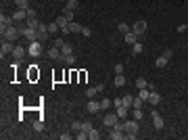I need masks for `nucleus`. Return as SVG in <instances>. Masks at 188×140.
Instances as JSON below:
<instances>
[{
	"instance_id": "nucleus-1",
	"label": "nucleus",
	"mask_w": 188,
	"mask_h": 140,
	"mask_svg": "<svg viewBox=\"0 0 188 140\" xmlns=\"http://www.w3.org/2000/svg\"><path fill=\"white\" fill-rule=\"evenodd\" d=\"M0 34H2V40L15 42V40H17V38L21 36V29H17L15 25H11V27H7V29H0Z\"/></svg>"
},
{
	"instance_id": "nucleus-2",
	"label": "nucleus",
	"mask_w": 188,
	"mask_h": 140,
	"mask_svg": "<svg viewBox=\"0 0 188 140\" xmlns=\"http://www.w3.org/2000/svg\"><path fill=\"white\" fill-rule=\"evenodd\" d=\"M21 36H23L27 42H36V40H38V29H31V27L25 25V27H21Z\"/></svg>"
},
{
	"instance_id": "nucleus-3",
	"label": "nucleus",
	"mask_w": 188,
	"mask_h": 140,
	"mask_svg": "<svg viewBox=\"0 0 188 140\" xmlns=\"http://www.w3.org/2000/svg\"><path fill=\"white\" fill-rule=\"evenodd\" d=\"M123 130H125V134H138V119L123 121Z\"/></svg>"
},
{
	"instance_id": "nucleus-4",
	"label": "nucleus",
	"mask_w": 188,
	"mask_h": 140,
	"mask_svg": "<svg viewBox=\"0 0 188 140\" xmlns=\"http://www.w3.org/2000/svg\"><path fill=\"white\" fill-rule=\"evenodd\" d=\"M29 56H34V59H38V56L42 55V44L40 40H36V42H29V48H27Z\"/></svg>"
},
{
	"instance_id": "nucleus-5",
	"label": "nucleus",
	"mask_w": 188,
	"mask_h": 140,
	"mask_svg": "<svg viewBox=\"0 0 188 140\" xmlns=\"http://www.w3.org/2000/svg\"><path fill=\"white\" fill-rule=\"evenodd\" d=\"M119 121V117H117V113H107L103 117V123H104V128H113L115 123Z\"/></svg>"
},
{
	"instance_id": "nucleus-6",
	"label": "nucleus",
	"mask_w": 188,
	"mask_h": 140,
	"mask_svg": "<svg viewBox=\"0 0 188 140\" xmlns=\"http://www.w3.org/2000/svg\"><path fill=\"white\" fill-rule=\"evenodd\" d=\"M11 55H13L15 61H23V59H25V55H29V52H27V48H23V46H15Z\"/></svg>"
},
{
	"instance_id": "nucleus-7",
	"label": "nucleus",
	"mask_w": 188,
	"mask_h": 140,
	"mask_svg": "<svg viewBox=\"0 0 188 140\" xmlns=\"http://www.w3.org/2000/svg\"><path fill=\"white\" fill-rule=\"evenodd\" d=\"M151 117H153V126L157 128V130H163V126H165V121H163V117H161L159 113L155 111V107H153V113H151Z\"/></svg>"
},
{
	"instance_id": "nucleus-8",
	"label": "nucleus",
	"mask_w": 188,
	"mask_h": 140,
	"mask_svg": "<svg viewBox=\"0 0 188 140\" xmlns=\"http://www.w3.org/2000/svg\"><path fill=\"white\" fill-rule=\"evenodd\" d=\"M132 31H134V34H138V36H142L146 31V21H144V19H138V21L132 25Z\"/></svg>"
},
{
	"instance_id": "nucleus-9",
	"label": "nucleus",
	"mask_w": 188,
	"mask_h": 140,
	"mask_svg": "<svg viewBox=\"0 0 188 140\" xmlns=\"http://www.w3.org/2000/svg\"><path fill=\"white\" fill-rule=\"evenodd\" d=\"M109 138H111V140H123V138H125V134H123V130H117V128H109Z\"/></svg>"
},
{
	"instance_id": "nucleus-10",
	"label": "nucleus",
	"mask_w": 188,
	"mask_h": 140,
	"mask_svg": "<svg viewBox=\"0 0 188 140\" xmlns=\"http://www.w3.org/2000/svg\"><path fill=\"white\" fill-rule=\"evenodd\" d=\"M13 42H8V40H2V48H0V56L4 59V55H11L13 52Z\"/></svg>"
},
{
	"instance_id": "nucleus-11",
	"label": "nucleus",
	"mask_w": 188,
	"mask_h": 140,
	"mask_svg": "<svg viewBox=\"0 0 188 140\" xmlns=\"http://www.w3.org/2000/svg\"><path fill=\"white\" fill-rule=\"evenodd\" d=\"M15 23V19L13 17H7V15H0V29H7V27H11Z\"/></svg>"
},
{
	"instance_id": "nucleus-12",
	"label": "nucleus",
	"mask_w": 188,
	"mask_h": 140,
	"mask_svg": "<svg viewBox=\"0 0 188 140\" xmlns=\"http://www.w3.org/2000/svg\"><path fill=\"white\" fill-rule=\"evenodd\" d=\"M146 103H151L153 107H157L161 103V94H159V92H155V90H151V96H148V100H146Z\"/></svg>"
},
{
	"instance_id": "nucleus-13",
	"label": "nucleus",
	"mask_w": 188,
	"mask_h": 140,
	"mask_svg": "<svg viewBox=\"0 0 188 140\" xmlns=\"http://www.w3.org/2000/svg\"><path fill=\"white\" fill-rule=\"evenodd\" d=\"M88 111L90 113H98L100 111V103H98V100H88Z\"/></svg>"
},
{
	"instance_id": "nucleus-14",
	"label": "nucleus",
	"mask_w": 188,
	"mask_h": 140,
	"mask_svg": "<svg viewBox=\"0 0 188 140\" xmlns=\"http://www.w3.org/2000/svg\"><path fill=\"white\" fill-rule=\"evenodd\" d=\"M138 42V34H134V31H130V34H125V44H136Z\"/></svg>"
},
{
	"instance_id": "nucleus-15",
	"label": "nucleus",
	"mask_w": 188,
	"mask_h": 140,
	"mask_svg": "<svg viewBox=\"0 0 188 140\" xmlns=\"http://www.w3.org/2000/svg\"><path fill=\"white\" fill-rule=\"evenodd\" d=\"M128 107L125 105H119V107H115V113H117V117H128Z\"/></svg>"
},
{
	"instance_id": "nucleus-16",
	"label": "nucleus",
	"mask_w": 188,
	"mask_h": 140,
	"mask_svg": "<svg viewBox=\"0 0 188 140\" xmlns=\"http://www.w3.org/2000/svg\"><path fill=\"white\" fill-rule=\"evenodd\" d=\"M48 56L52 59V61H59V56H61V48H56V46H52V48L48 50Z\"/></svg>"
},
{
	"instance_id": "nucleus-17",
	"label": "nucleus",
	"mask_w": 188,
	"mask_h": 140,
	"mask_svg": "<svg viewBox=\"0 0 188 140\" xmlns=\"http://www.w3.org/2000/svg\"><path fill=\"white\" fill-rule=\"evenodd\" d=\"M25 21H27V27H31V29H38V27H40V21H38L36 17H27Z\"/></svg>"
},
{
	"instance_id": "nucleus-18",
	"label": "nucleus",
	"mask_w": 188,
	"mask_h": 140,
	"mask_svg": "<svg viewBox=\"0 0 188 140\" xmlns=\"http://www.w3.org/2000/svg\"><path fill=\"white\" fill-rule=\"evenodd\" d=\"M82 25L80 23H73V21H69V31H73V34H82Z\"/></svg>"
},
{
	"instance_id": "nucleus-19",
	"label": "nucleus",
	"mask_w": 188,
	"mask_h": 140,
	"mask_svg": "<svg viewBox=\"0 0 188 140\" xmlns=\"http://www.w3.org/2000/svg\"><path fill=\"white\" fill-rule=\"evenodd\" d=\"M138 96L146 103V100H148V96H151V90H148V88H140V90H138Z\"/></svg>"
},
{
	"instance_id": "nucleus-20",
	"label": "nucleus",
	"mask_w": 188,
	"mask_h": 140,
	"mask_svg": "<svg viewBox=\"0 0 188 140\" xmlns=\"http://www.w3.org/2000/svg\"><path fill=\"white\" fill-rule=\"evenodd\" d=\"M13 19H15V21H21V19H27V13H25V11H21V8H17V13L13 15Z\"/></svg>"
},
{
	"instance_id": "nucleus-21",
	"label": "nucleus",
	"mask_w": 188,
	"mask_h": 140,
	"mask_svg": "<svg viewBox=\"0 0 188 140\" xmlns=\"http://www.w3.org/2000/svg\"><path fill=\"white\" fill-rule=\"evenodd\" d=\"M132 103H134V96H130V94H125V96L121 98V105H125L128 109H132Z\"/></svg>"
},
{
	"instance_id": "nucleus-22",
	"label": "nucleus",
	"mask_w": 188,
	"mask_h": 140,
	"mask_svg": "<svg viewBox=\"0 0 188 140\" xmlns=\"http://www.w3.org/2000/svg\"><path fill=\"white\" fill-rule=\"evenodd\" d=\"M117 29H119V34H123V36L132 31V27H130L128 23H119V25H117Z\"/></svg>"
},
{
	"instance_id": "nucleus-23",
	"label": "nucleus",
	"mask_w": 188,
	"mask_h": 140,
	"mask_svg": "<svg viewBox=\"0 0 188 140\" xmlns=\"http://www.w3.org/2000/svg\"><path fill=\"white\" fill-rule=\"evenodd\" d=\"M115 86H117V88L125 86V77H123V73H117V75H115Z\"/></svg>"
},
{
	"instance_id": "nucleus-24",
	"label": "nucleus",
	"mask_w": 188,
	"mask_h": 140,
	"mask_svg": "<svg viewBox=\"0 0 188 140\" xmlns=\"http://www.w3.org/2000/svg\"><path fill=\"white\" fill-rule=\"evenodd\" d=\"M15 4H17V8H21V11H27V8H29L27 0H15Z\"/></svg>"
},
{
	"instance_id": "nucleus-25",
	"label": "nucleus",
	"mask_w": 188,
	"mask_h": 140,
	"mask_svg": "<svg viewBox=\"0 0 188 140\" xmlns=\"http://www.w3.org/2000/svg\"><path fill=\"white\" fill-rule=\"evenodd\" d=\"M55 21L59 23V27H65V25H69V19H67V17H65V15H61V17H56Z\"/></svg>"
},
{
	"instance_id": "nucleus-26",
	"label": "nucleus",
	"mask_w": 188,
	"mask_h": 140,
	"mask_svg": "<svg viewBox=\"0 0 188 140\" xmlns=\"http://www.w3.org/2000/svg\"><path fill=\"white\" fill-rule=\"evenodd\" d=\"M77 4H80V0H67V4H65V8H69V11H75Z\"/></svg>"
},
{
	"instance_id": "nucleus-27",
	"label": "nucleus",
	"mask_w": 188,
	"mask_h": 140,
	"mask_svg": "<svg viewBox=\"0 0 188 140\" xmlns=\"http://www.w3.org/2000/svg\"><path fill=\"white\" fill-rule=\"evenodd\" d=\"M142 107H144V100H142V98H134V103H132V109H142Z\"/></svg>"
},
{
	"instance_id": "nucleus-28",
	"label": "nucleus",
	"mask_w": 188,
	"mask_h": 140,
	"mask_svg": "<svg viewBox=\"0 0 188 140\" xmlns=\"http://www.w3.org/2000/svg\"><path fill=\"white\" fill-rule=\"evenodd\" d=\"M155 65H157V67H161V69H163V67H167V59L163 55L159 56V59H157V61H155Z\"/></svg>"
},
{
	"instance_id": "nucleus-29",
	"label": "nucleus",
	"mask_w": 188,
	"mask_h": 140,
	"mask_svg": "<svg viewBox=\"0 0 188 140\" xmlns=\"http://www.w3.org/2000/svg\"><path fill=\"white\" fill-rule=\"evenodd\" d=\"M136 88H138V90L140 88H148V82H146L144 77H138V80H136Z\"/></svg>"
},
{
	"instance_id": "nucleus-30",
	"label": "nucleus",
	"mask_w": 188,
	"mask_h": 140,
	"mask_svg": "<svg viewBox=\"0 0 188 140\" xmlns=\"http://www.w3.org/2000/svg\"><path fill=\"white\" fill-rule=\"evenodd\" d=\"M142 50H144V48H142V44H140V42L132 44V55H140V52H142Z\"/></svg>"
},
{
	"instance_id": "nucleus-31",
	"label": "nucleus",
	"mask_w": 188,
	"mask_h": 140,
	"mask_svg": "<svg viewBox=\"0 0 188 140\" xmlns=\"http://www.w3.org/2000/svg\"><path fill=\"white\" fill-rule=\"evenodd\" d=\"M88 138H90V140H98V138H100V132H98V130H94V128H92L90 132H88Z\"/></svg>"
},
{
	"instance_id": "nucleus-32",
	"label": "nucleus",
	"mask_w": 188,
	"mask_h": 140,
	"mask_svg": "<svg viewBox=\"0 0 188 140\" xmlns=\"http://www.w3.org/2000/svg\"><path fill=\"white\" fill-rule=\"evenodd\" d=\"M59 29H61V27H59V23H56V21L48 23V31H50V34H56V31H59Z\"/></svg>"
},
{
	"instance_id": "nucleus-33",
	"label": "nucleus",
	"mask_w": 188,
	"mask_h": 140,
	"mask_svg": "<svg viewBox=\"0 0 188 140\" xmlns=\"http://www.w3.org/2000/svg\"><path fill=\"white\" fill-rule=\"evenodd\" d=\"M111 105H113V100H109V98H104V100H100V109H103V111H107V109H109Z\"/></svg>"
},
{
	"instance_id": "nucleus-34",
	"label": "nucleus",
	"mask_w": 188,
	"mask_h": 140,
	"mask_svg": "<svg viewBox=\"0 0 188 140\" xmlns=\"http://www.w3.org/2000/svg\"><path fill=\"white\" fill-rule=\"evenodd\" d=\"M94 94H98V90H96V86H92V88H86V96L88 98H92Z\"/></svg>"
},
{
	"instance_id": "nucleus-35",
	"label": "nucleus",
	"mask_w": 188,
	"mask_h": 140,
	"mask_svg": "<svg viewBox=\"0 0 188 140\" xmlns=\"http://www.w3.org/2000/svg\"><path fill=\"white\" fill-rule=\"evenodd\" d=\"M61 52H63V55H73V48H71V44H65V46L61 48Z\"/></svg>"
},
{
	"instance_id": "nucleus-36",
	"label": "nucleus",
	"mask_w": 188,
	"mask_h": 140,
	"mask_svg": "<svg viewBox=\"0 0 188 140\" xmlns=\"http://www.w3.org/2000/svg\"><path fill=\"white\" fill-rule=\"evenodd\" d=\"M92 128H94V126H92V121H90V119H88V121H84V123H82V130H84V132H90Z\"/></svg>"
},
{
	"instance_id": "nucleus-37",
	"label": "nucleus",
	"mask_w": 188,
	"mask_h": 140,
	"mask_svg": "<svg viewBox=\"0 0 188 140\" xmlns=\"http://www.w3.org/2000/svg\"><path fill=\"white\" fill-rule=\"evenodd\" d=\"M34 128H36V132H42V130H44V121H42V119L34 121Z\"/></svg>"
},
{
	"instance_id": "nucleus-38",
	"label": "nucleus",
	"mask_w": 188,
	"mask_h": 140,
	"mask_svg": "<svg viewBox=\"0 0 188 140\" xmlns=\"http://www.w3.org/2000/svg\"><path fill=\"white\" fill-rule=\"evenodd\" d=\"M65 44H67V42H65V38H56V40H55V46H56V48H63Z\"/></svg>"
},
{
	"instance_id": "nucleus-39",
	"label": "nucleus",
	"mask_w": 188,
	"mask_h": 140,
	"mask_svg": "<svg viewBox=\"0 0 188 140\" xmlns=\"http://www.w3.org/2000/svg\"><path fill=\"white\" fill-rule=\"evenodd\" d=\"M132 115H134V119H138V121H140V119H142V109H132Z\"/></svg>"
},
{
	"instance_id": "nucleus-40",
	"label": "nucleus",
	"mask_w": 188,
	"mask_h": 140,
	"mask_svg": "<svg viewBox=\"0 0 188 140\" xmlns=\"http://www.w3.org/2000/svg\"><path fill=\"white\" fill-rule=\"evenodd\" d=\"M75 138H77V140H86V138H88V132H84V130H80V132L75 134Z\"/></svg>"
},
{
	"instance_id": "nucleus-41",
	"label": "nucleus",
	"mask_w": 188,
	"mask_h": 140,
	"mask_svg": "<svg viewBox=\"0 0 188 140\" xmlns=\"http://www.w3.org/2000/svg\"><path fill=\"white\" fill-rule=\"evenodd\" d=\"M71 130H73V132H80V130H82V123H80V121H71Z\"/></svg>"
},
{
	"instance_id": "nucleus-42",
	"label": "nucleus",
	"mask_w": 188,
	"mask_h": 140,
	"mask_svg": "<svg viewBox=\"0 0 188 140\" xmlns=\"http://www.w3.org/2000/svg\"><path fill=\"white\" fill-rule=\"evenodd\" d=\"M63 15H65V17H67V19H73V11H69V8H65V11H63Z\"/></svg>"
},
{
	"instance_id": "nucleus-43",
	"label": "nucleus",
	"mask_w": 188,
	"mask_h": 140,
	"mask_svg": "<svg viewBox=\"0 0 188 140\" xmlns=\"http://www.w3.org/2000/svg\"><path fill=\"white\" fill-rule=\"evenodd\" d=\"M163 56H165L167 61H169V59H171V56H174V50H163Z\"/></svg>"
},
{
	"instance_id": "nucleus-44",
	"label": "nucleus",
	"mask_w": 188,
	"mask_h": 140,
	"mask_svg": "<svg viewBox=\"0 0 188 140\" xmlns=\"http://www.w3.org/2000/svg\"><path fill=\"white\" fill-rule=\"evenodd\" d=\"M115 73H123V65H121V63L115 65Z\"/></svg>"
},
{
	"instance_id": "nucleus-45",
	"label": "nucleus",
	"mask_w": 188,
	"mask_h": 140,
	"mask_svg": "<svg viewBox=\"0 0 188 140\" xmlns=\"http://www.w3.org/2000/svg\"><path fill=\"white\" fill-rule=\"evenodd\" d=\"M25 13H27V17H36V11H34V8H31V7H29L27 11H25Z\"/></svg>"
},
{
	"instance_id": "nucleus-46",
	"label": "nucleus",
	"mask_w": 188,
	"mask_h": 140,
	"mask_svg": "<svg viewBox=\"0 0 188 140\" xmlns=\"http://www.w3.org/2000/svg\"><path fill=\"white\" fill-rule=\"evenodd\" d=\"M125 138H128V140H136V138H138V134H125Z\"/></svg>"
},
{
	"instance_id": "nucleus-47",
	"label": "nucleus",
	"mask_w": 188,
	"mask_h": 140,
	"mask_svg": "<svg viewBox=\"0 0 188 140\" xmlns=\"http://www.w3.org/2000/svg\"><path fill=\"white\" fill-rule=\"evenodd\" d=\"M121 105V98H113V107H119Z\"/></svg>"
},
{
	"instance_id": "nucleus-48",
	"label": "nucleus",
	"mask_w": 188,
	"mask_h": 140,
	"mask_svg": "<svg viewBox=\"0 0 188 140\" xmlns=\"http://www.w3.org/2000/svg\"><path fill=\"white\" fill-rule=\"evenodd\" d=\"M82 34H84V36H90L92 31H90V27H84V29H82Z\"/></svg>"
},
{
	"instance_id": "nucleus-49",
	"label": "nucleus",
	"mask_w": 188,
	"mask_h": 140,
	"mask_svg": "<svg viewBox=\"0 0 188 140\" xmlns=\"http://www.w3.org/2000/svg\"><path fill=\"white\" fill-rule=\"evenodd\" d=\"M186 29H188V23H186Z\"/></svg>"
}]
</instances>
